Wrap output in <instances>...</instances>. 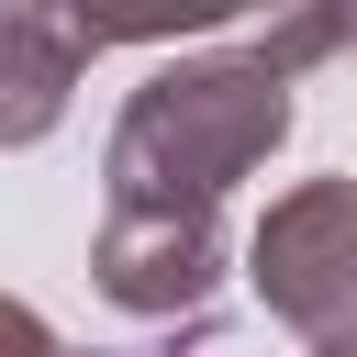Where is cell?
I'll list each match as a JSON object with an SVG mask.
<instances>
[{"mask_svg":"<svg viewBox=\"0 0 357 357\" xmlns=\"http://www.w3.org/2000/svg\"><path fill=\"white\" fill-rule=\"evenodd\" d=\"M290 145V78L257 45L167 56L100 145V212H156V223H223L234 178H257Z\"/></svg>","mask_w":357,"mask_h":357,"instance_id":"6da1fadb","label":"cell"},{"mask_svg":"<svg viewBox=\"0 0 357 357\" xmlns=\"http://www.w3.org/2000/svg\"><path fill=\"white\" fill-rule=\"evenodd\" d=\"M245 279L312 357H357V178L279 190L245 234Z\"/></svg>","mask_w":357,"mask_h":357,"instance_id":"7a4b0ae2","label":"cell"},{"mask_svg":"<svg viewBox=\"0 0 357 357\" xmlns=\"http://www.w3.org/2000/svg\"><path fill=\"white\" fill-rule=\"evenodd\" d=\"M89 279L134 324H201L223 290V223H156V212H100Z\"/></svg>","mask_w":357,"mask_h":357,"instance_id":"3957f363","label":"cell"},{"mask_svg":"<svg viewBox=\"0 0 357 357\" xmlns=\"http://www.w3.org/2000/svg\"><path fill=\"white\" fill-rule=\"evenodd\" d=\"M89 22L78 0H0V145H45L78 100V67H89Z\"/></svg>","mask_w":357,"mask_h":357,"instance_id":"277c9868","label":"cell"},{"mask_svg":"<svg viewBox=\"0 0 357 357\" xmlns=\"http://www.w3.org/2000/svg\"><path fill=\"white\" fill-rule=\"evenodd\" d=\"M268 0H78L89 45H178V33H223V22H257Z\"/></svg>","mask_w":357,"mask_h":357,"instance_id":"5b68a950","label":"cell"},{"mask_svg":"<svg viewBox=\"0 0 357 357\" xmlns=\"http://www.w3.org/2000/svg\"><path fill=\"white\" fill-rule=\"evenodd\" d=\"M0 357H67V335H56L33 301H11V290H0Z\"/></svg>","mask_w":357,"mask_h":357,"instance_id":"8992f818","label":"cell"},{"mask_svg":"<svg viewBox=\"0 0 357 357\" xmlns=\"http://www.w3.org/2000/svg\"><path fill=\"white\" fill-rule=\"evenodd\" d=\"M346 56H357V0H346Z\"/></svg>","mask_w":357,"mask_h":357,"instance_id":"52a82bcc","label":"cell"}]
</instances>
